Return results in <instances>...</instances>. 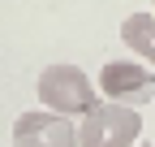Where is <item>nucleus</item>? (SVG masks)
Here are the masks:
<instances>
[{"mask_svg": "<svg viewBox=\"0 0 155 147\" xmlns=\"http://www.w3.org/2000/svg\"><path fill=\"white\" fill-rule=\"evenodd\" d=\"M35 91H39V104H43L48 113H61V117H82V113H91V108L99 104L95 82L78 65H48L39 74Z\"/></svg>", "mask_w": 155, "mask_h": 147, "instance_id": "f257e3e1", "label": "nucleus"}, {"mask_svg": "<svg viewBox=\"0 0 155 147\" xmlns=\"http://www.w3.org/2000/svg\"><path fill=\"white\" fill-rule=\"evenodd\" d=\"M142 134V113L134 104H95L78 121V147H134Z\"/></svg>", "mask_w": 155, "mask_h": 147, "instance_id": "f03ea898", "label": "nucleus"}, {"mask_svg": "<svg viewBox=\"0 0 155 147\" xmlns=\"http://www.w3.org/2000/svg\"><path fill=\"white\" fill-rule=\"evenodd\" d=\"M95 91H104L112 104H142L155 95V69H147L142 61H108Z\"/></svg>", "mask_w": 155, "mask_h": 147, "instance_id": "7ed1b4c3", "label": "nucleus"}, {"mask_svg": "<svg viewBox=\"0 0 155 147\" xmlns=\"http://www.w3.org/2000/svg\"><path fill=\"white\" fill-rule=\"evenodd\" d=\"M13 147H78V125L61 113L35 108L22 113L13 125Z\"/></svg>", "mask_w": 155, "mask_h": 147, "instance_id": "20e7f679", "label": "nucleus"}, {"mask_svg": "<svg viewBox=\"0 0 155 147\" xmlns=\"http://www.w3.org/2000/svg\"><path fill=\"white\" fill-rule=\"evenodd\" d=\"M121 39L142 65H155V13H129L121 22Z\"/></svg>", "mask_w": 155, "mask_h": 147, "instance_id": "39448f33", "label": "nucleus"}, {"mask_svg": "<svg viewBox=\"0 0 155 147\" xmlns=\"http://www.w3.org/2000/svg\"><path fill=\"white\" fill-rule=\"evenodd\" d=\"M134 147H147V143H134Z\"/></svg>", "mask_w": 155, "mask_h": 147, "instance_id": "423d86ee", "label": "nucleus"}]
</instances>
